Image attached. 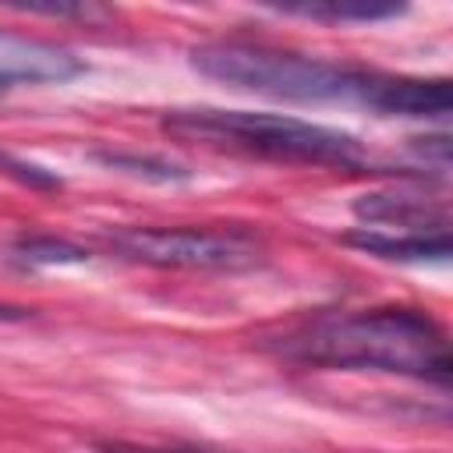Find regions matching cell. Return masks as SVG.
<instances>
[{
  "label": "cell",
  "instance_id": "52a82bcc",
  "mask_svg": "<svg viewBox=\"0 0 453 453\" xmlns=\"http://www.w3.org/2000/svg\"><path fill=\"white\" fill-rule=\"evenodd\" d=\"M365 106L389 117H446L453 106V88H449V78L375 74V85Z\"/></svg>",
  "mask_w": 453,
  "mask_h": 453
},
{
  "label": "cell",
  "instance_id": "9a60e30c",
  "mask_svg": "<svg viewBox=\"0 0 453 453\" xmlns=\"http://www.w3.org/2000/svg\"><path fill=\"white\" fill-rule=\"evenodd\" d=\"M32 311H25V308H14V304H0V322H21V319H28Z\"/></svg>",
  "mask_w": 453,
  "mask_h": 453
},
{
  "label": "cell",
  "instance_id": "ba28073f",
  "mask_svg": "<svg viewBox=\"0 0 453 453\" xmlns=\"http://www.w3.org/2000/svg\"><path fill=\"white\" fill-rule=\"evenodd\" d=\"M343 244L361 248L375 258L389 262H446L453 255L449 230H428V234H389V230H350L343 234Z\"/></svg>",
  "mask_w": 453,
  "mask_h": 453
},
{
  "label": "cell",
  "instance_id": "6da1fadb",
  "mask_svg": "<svg viewBox=\"0 0 453 453\" xmlns=\"http://www.w3.org/2000/svg\"><path fill=\"white\" fill-rule=\"evenodd\" d=\"M280 354L297 365L340 372H389L446 386L453 375L449 340L421 308H361L319 315L287 333Z\"/></svg>",
  "mask_w": 453,
  "mask_h": 453
},
{
  "label": "cell",
  "instance_id": "2e32d148",
  "mask_svg": "<svg viewBox=\"0 0 453 453\" xmlns=\"http://www.w3.org/2000/svg\"><path fill=\"white\" fill-rule=\"evenodd\" d=\"M0 96H4V88H0Z\"/></svg>",
  "mask_w": 453,
  "mask_h": 453
},
{
  "label": "cell",
  "instance_id": "8fae6325",
  "mask_svg": "<svg viewBox=\"0 0 453 453\" xmlns=\"http://www.w3.org/2000/svg\"><path fill=\"white\" fill-rule=\"evenodd\" d=\"M11 262L25 269H53V265H81L88 262V251L81 244H71L64 237H21L11 248Z\"/></svg>",
  "mask_w": 453,
  "mask_h": 453
},
{
  "label": "cell",
  "instance_id": "7a4b0ae2",
  "mask_svg": "<svg viewBox=\"0 0 453 453\" xmlns=\"http://www.w3.org/2000/svg\"><path fill=\"white\" fill-rule=\"evenodd\" d=\"M163 127L184 142H205L216 149L251 152L283 163H311V166H361L365 145L357 134L287 117V113H255V110H216L191 106L170 110Z\"/></svg>",
  "mask_w": 453,
  "mask_h": 453
},
{
  "label": "cell",
  "instance_id": "277c9868",
  "mask_svg": "<svg viewBox=\"0 0 453 453\" xmlns=\"http://www.w3.org/2000/svg\"><path fill=\"white\" fill-rule=\"evenodd\" d=\"M120 258L159 269H216L237 273L262 262V244L244 230L209 226H127L106 237Z\"/></svg>",
  "mask_w": 453,
  "mask_h": 453
},
{
  "label": "cell",
  "instance_id": "30bf717a",
  "mask_svg": "<svg viewBox=\"0 0 453 453\" xmlns=\"http://www.w3.org/2000/svg\"><path fill=\"white\" fill-rule=\"evenodd\" d=\"M96 163L131 173V177H145V180H159V184H177V180H191V170L180 163H170L166 156H152V152H124V149H96L92 152Z\"/></svg>",
  "mask_w": 453,
  "mask_h": 453
},
{
  "label": "cell",
  "instance_id": "3957f363",
  "mask_svg": "<svg viewBox=\"0 0 453 453\" xmlns=\"http://www.w3.org/2000/svg\"><path fill=\"white\" fill-rule=\"evenodd\" d=\"M191 67L219 85L283 99V103H368L375 71L343 67L333 60L251 46V42H198Z\"/></svg>",
  "mask_w": 453,
  "mask_h": 453
},
{
  "label": "cell",
  "instance_id": "5bb4252c",
  "mask_svg": "<svg viewBox=\"0 0 453 453\" xmlns=\"http://www.w3.org/2000/svg\"><path fill=\"white\" fill-rule=\"evenodd\" d=\"M103 453H202V449H159V446H124V442H113Z\"/></svg>",
  "mask_w": 453,
  "mask_h": 453
},
{
  "label": "cell",
  "instance_id": "7c38bea8",
  "mask_svg": "<svg viewBox=\"0 0 453 453\" xmlns=\"http://www.w3.org/2000/svg\"><path fill=\"white\" fill-rule=\"evenodd\" d=\"M0 7L7 11H25V14H46V18H106L103 7L96 4H67V0H57V4H42V0H0Z\"/></svg>",
  "mask_w": 453,
  "mask_h": 453
},
{
  "label": "cell",
  "instance_id": "8992f818",
  "mask_svg": "<svg viewBox=\"0 0 453 453\" xmlns=\"http://www.w3.org/2000/svg\"><path fill=\"white\" fill-rule=\"evenodd\" d=\"M354 216L372 226H403V234L449 230L446 202H432L414 191H368L354 198Z\"/></svg>",
  "mask_w": 453,
  "mask_h": 453
},
{
  "label": "cell",
  "instance_id": "9c48e42d",
  "mask_svg": "<svg viewBox=\"0 0 453 453\" xmlns=\"http://www.w3.org/2000/svg\"><path fill=\"white\" fill-rule=\"evenodd\" d=\"M280 14L311 18V21H386L403 14V4H379V0H294V4H269Z\"/></svg>",
  "mask_w": 453,
  "mask_h": 453
},
{
  "label": "cell",
  "instance_id": "5b68a950",
  "mask_svg": "<svg viewBox=\"0 0 453 453\" xmlns=\"http://www.w3.org/2000/svg\"><path fill=\"white\" fill-rule=\"evenodd\" d=\"M85 71L81 57H74L64 46L7 35L0 32V88L11 85H42V81H71Z\"/></svg>",
  "mask_w": 453,
  "mask_h": 453
},
{
  "label": "cell",
  "instance_id": "4fadbf2b",
  "mask_svg": "<svg viewBox=\"0 0 453 453\" xmlns=\"http://www.w3.org/2000/svg\"><path fill=\"white\" fill-rule=\"evenodd\" d=\"M0 170L14 173L21 184H32V188H60V177L35 166V163H25V159H14L11 152H0Z\"/></svg>",
  "mask_w": 453,
  "mask_h": 453
}]
</instances>
